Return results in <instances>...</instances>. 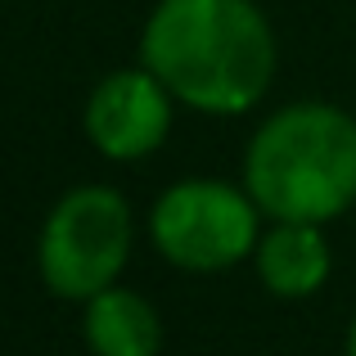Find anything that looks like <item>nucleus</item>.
I'll return each instance as SVG.
<instances>
[{
	"label": "nucleus",
	"mask_w": 356,
	"mask_h": 356,
	"mask_svg": "<svg viewBox=\"0 0 356 356\" xmlns=\"http://www.w3.org/2000/svg\"><path fill=\"white\" fill-rule=\"evenodd\" d=\"M140 63L208 118H239L275 77V32L257 0H158L140 32Z\"/></svg>",
	"instance_id": "obj_1"
},
{
	"label": "nucleus",
	"mask_w": 356,
	"mask_h": 356,
	"mask_svg": "<svg viewBox=\"0 0 356 356\" xmlns=\"http://www.w3.org/2000/svg\"><path fill=\"white\" fill-rule=\"evenodd\" d=\"M243 190L270 221H339L356 203V118L321 99L270 113L243 149Z\"/></svg>",
	"instance_id": "obj_2"
},
{
	"label": "nucleus",
	"mask_w": 356,
	"mask_h": 356,
	"mask_svg": "<svg viewBox=\"0 0 356 356\" xmlns=\"http://www.w3.org/2000/svg\"><path fill=\"white\" fill-rule=\"evenodd\" d=\"M131 203L113 185H77L50 208L36 235V270L41 284L63 302H90L118 284L131 257Z\"/></svg>",
	"instance_id": "obj_3"
},
{
	"label": "nucleus",
	"mask_w": 356,
	"mask_h": 356,
	"mask_svg": "<svg viewBox=\"0 0 356 356\" xmlns=\"http://www.w3.org/2000/svg\"><path fill=\"white\" fill-rule=\"evenodd\" d=\"M149 239L176 270L212 275L257 252L261 208L248 190L212 176H190L158 194L149 212Z\"/></svg>",
	"instance_id": "obj_4"
},
{
	"label": "nucleus",
	"mask_w": 356,
	"mask_h": 356,
	"mask_svg": "<svg viewBox=\"0 0 356 356\" xmlns=\"http://www.w3.org/2000/svg\"><path fill=\"white\" fill-rule=\"evenodd\" d=\"M172 108L176 95L145 68H118L90 90L81 127L95 154L113 158V163H140L149 158L172 131Z\"/></svg>",
	"instance_id": "obj_5"
},
{
	"label": "nucleus",
	"mask_w": 356,
	"mask_h": 356,
	"mask_svg": "<svg viewBox=\"0 0 356 356\" xmlns=\"http://www.w3.org/2000/svg\"><path fill=\"white\" fill-rule=\"evenodd\" d=\"M257 275L275 298H312L334 270V252L325 239V226H307V221H270L257 239Z\"/></svg>",
	"instance_id": "obj_6"
},
{
	"label": "nucleus",
	"mask_w": 356,
	"mask_h": 356,
	"mask_svg": "<svg viewBox=\"0 0 356 356\" xmlns=\"http://www.w3.org/2000/svg\"><path fill=\"white\" fill-rule=\"evenodd\" d=\"M81 334L95 356H158L163 348V321L154 302L122 284H108L86 302Z\"/></svg>",
	"instance_id": "obj_7"
},
{
	"label": "nucleus",
	"mask_w": 356,
	"mask_h": 356,
	"mask_svg": "<svg viewBox=\"0 0 356 356\" xmlns=\"http://www.w3.org/2000/svg\"><path fill=\"white\" fill-rule=\"evenodd\" d=\"M348 356H356V316H352V330H348Z\"/></svg>",
	"instance_id": "obj_8"
}]
</instances>
